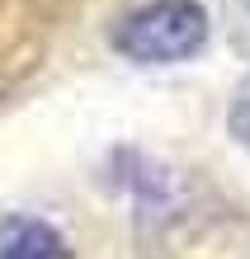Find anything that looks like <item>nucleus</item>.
Masks as SVG:
<instances>
[{
    "instance_id": "obj_1",
    "label": "nucleus",
    "mask_w": 250,
    "mask_h": 259,
    "mask_svg": "<svg viewBox=\"0 0 250 259\" xmlns=\"http://www.w3.org/2000/svg\"><path fill=\"white\" fill-rule=\"evenodd\" d=\"M208 33H212V24L198 0H147L132 14H123V24L114 28V48L128 62L170 66V62L198 57Z\"/></svg>"
},
{
    "instance_id": "obj_2",
    "label": "nucleus",
    "mask_w": 250,
    "mask_h": 259,
    "mask_svg": "<svg viewBox=\"0 0 250 259\" xmlns=\"http://www.w3.org/2000/svg\"><path fill=\"white\" fill-rule=\"evenodd\" d=\"M0 259H71L57 226L38 217H0Z\"/></svg>"
},
{
    "instance_id": "obj_3",
    "label": "nucleus",
    "mask_w": 250,
    "mask_h": 259,
    "mask_svg": "<svg viewBox=\"0 0 250 259\" xmlns=\"http://www.w3.org/2000/svg\"><path fill=\"white\" fill-rule=\"evenodd\" d=\"M227 127L236 137L241 146H250V85L236 90V99H231V113H227Z\"/></svg>"
}]
</instances>
